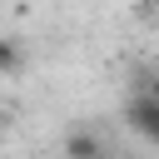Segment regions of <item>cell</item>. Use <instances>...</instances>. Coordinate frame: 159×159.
<instances>
[{
	"mask_svg": "<svg viewBox=\"0 0 159 159\" xmlns=\"http://www.w3.org/2000/svg\"><path fill=\"white\" fill-rule=\"evenodd\" d=\"M124 124H129V134H139L144 144L159 149V99H154L149 89H134V94H129V104H124Z\"/></svg>",
	"mask_w": 159,
	"mask_h": 159,
	"instance_id": "cell-1",
	"label": "cell"
},
{
	"mask_svg": "<svg viewBox=\"0 0 159 159\" xmlns=\"http://www.w3.org/2000/svg\"><path fill=\"white\" fill-rule=\"evenodd\" d=\"M65 159H104V139L89 129H70L65 134Z\"/></svg>",
	"mask_w": 159,
	"mask_h": 159,
	"instance_id": "cell-2",
	"label": "cell"
},
{
	"mask_svg": "<svg viewBox=\"0 0 159 159\" xmlns=\"http://www.w3.org/2000/svg\"><path fill=\"white\" fill-rule=\"evenodd\" d=\"M20 70H25V50L0 35V80H10V75H20Z\"/></svg>",
	"mask_w": 159,
	"mask_h": 159,
	"instance_id": "cell-3",
	"label": "cell"
},
{
	"mask_svg": "<svg viewBox=\"0 0 159 159\" xmlns=\"http://www.w3.org/2000/svg\"><path fill=\"white\" fill-rule=\"evenodd\" d=\"M139 89H149V94H154V99H159V70H154V75H149V80H144V84H139Z\"/></svg>",
	"mask_w": 159,
	"mask_h": 159,
	"instance_id": "cell-4",
	"label": "cell"
},
{
	"mask_svg": "<svg viewBox=\"0 0 159 159\" xmlns=\"http://www.w3.org/2000/svg\"><path fill=\"white\" fill-rule=\"evenodd\" d=\"M0 139H5V114H0Z\"/></svg>",
	"mask_w": 159,
	"mask_h": 159,
	"instance_id": "cell-5",
	"label": "cell"
},
{
	"mask_svg": "<svg viewBox=\"0 0 159 159\" xmlns=\"http://www.w3.org/2000/svg\"><path fill=\"white\" fill-rule=\"evenodd\" d=\"M149 10H154V15H159V0H149Z\"/></svg>",
	"mask_w": 159,
	"mask_h": 159,
	"instance_id": "cell-6",
	"label": "cell"
}]
</instances>
